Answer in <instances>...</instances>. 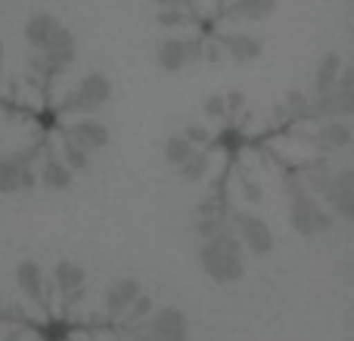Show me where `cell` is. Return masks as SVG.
<instances>
[{"label":"cell","instance_id":"1","mask_svg":"<svg viewBox=\"0 0 354 341\" xmlns=\"http://www.w3.org/2000/svg\"><path fill=\"white\" fill-rule=\"evenodd\" d=\"M199 267L212 276L214 282H236L245 273L243 261V242L236 239V233L227 226L218 236L205 239L199 245Z\"/></svg>","mask_w":354,"mask_h":341},{"label":"cell","instance_id":"2","mask_svg":"<svg viewBox=\"0 0 354 341\" xmlns=\"http://www.w3.org/2000/svg\"><path fill=\"white\" fill-rule=\"evenodd\" d=\"M289 220H292V230L299 236L311 239V236H320V233H330L333 230V214L330 208H324L311 193H301V195H292V205H289Z\"/></svg>","mask_w":354,"mask_h":341},{"label":"cell","instance_id":"3","mask_svg":"<svg viewBox=\"0 0 354 341\" xmlns=\"http://www.w3.org/2000/svg\"><path fill=\"white\" fill-rule=\"evenodd\" d=\"M230 230L236 233L243 249H249L255 257H264L274 251V230H270L268 220L258 217V214H236Z\"/></svg>","mask_w":354,"mask_h":341},{"label":"cell","instance_id":"4","mask_svg":"<svg viewBox=\"0 0 354 341\" xmlns=\"http://www.w3.org/2000/svg\"><path fill=\"white\" fill-rule=\"evenodd\" d=\"M112 97V81L100 72H91L81 78V84L68 93L66 99V109H75V112H93L100 106H106Z\"/></svg>","mask_w":354,"mask_h":341},{"label":"cell","instance_id":"5","mask_svg":"<svg viewBox=\"0 0 354 341\" xmlns=\"http://www.w3.org/2000/svg\"><path fill=\"white\" fill-rule=\"evenodd\" d=\"M147 332L156 341H187L189 326H187V317L177 307H162V311H153Z\"/></svg>","mask_w":354,"mask_h":341},{"label":"cell","instance_id":"6","mask_svg":"<svg viewBox=\"0 0 354 341\" xmlns=\"http://www.w3.org/2000/svg\"><path fill=\"white\" fill-rule=\"evenodd\" d=\"M66 137L75 143V146H81L87 155L97 153V149H106L109 146V128L100 121H93V118H81V121L68 124Z\"/></svg>","mask_w":354,"mask_h":341},{"label":"cell","instance_id":"7","mask_svg":"<svg viewBox=\"0 0 354 341\" xmlns=\"http://www.w3.org/2000/svg\"><path fill=\"white\" fill-rule=\"evenodd\" d=\"M324 195L330 199L333 211H336L339 217L351 220L354 217V174H351V168L333 174V183H330V189H326Z\"/></svg>","mask_w":354,"mask_h":341},{"label":"cell","instance_id":"8","mask_svg":"<svg viewBox=\"0 0 354 341\" xmlns=\"http://www.w3.org/2000/svg\"><path fill=\"white\" fill-rule=\"evenodd\" d=\"M218 41H221V47H224V56H230L233 62H255L258 56H261V50H264L261 37L245 35V31L221 35Z\"/></svg>","mask_w":354,"mask_h":341},{"label":"cell","instance_id":"9","mask_svg":"<svg viewBox=\"0 0 354 341\" xmlns=\"http://www.w3.org/2000/svg\"><path fill=\"white\" fill-rule=\"evenodd\" d=\"M84 280H87L84 267L75 264V261H59L56 270H53V282L59 286V292L66 295L68 301L81 298V292H84Z\"/></svg>","mask_w":354,"mask_h":341},{"label":"cell","instance_id":"10","mask_svg":"<svg viewBox=\"0 0 354 341\" xmlns=\"http://www.w3.org/2000/svg\"><path fill=\"white\" fill-rule=\"evenodd\" d=\"M28 165H31V155L28 153L0 155V193H3V195L19 193V180H22V170Z\"/></svg>","mask_w":354,"mask_h":341},{"label":"cell","instance_id":"11","mask_svg":"<svg viewBox=\"0 0 354 341\" xmlns=\"http://www.w3.org/2000/svg\"><path fill=\"white\" fill-rule=\"evenodd\" d=\"M137 295H140V282L137 280H118L112 289H106V311H109L112 317H122Z\"/></svg>","mask_w":354,"mask_h":341},{"label":"cell","instance_id":"12","mask_svg":"<svg viewBox=\"0 0 354 341\" xmlns=\"http://www.w3.org/2000/svg\"><path fill=\"white\" fill-rule=\"evenodd\" d=\"M16 282L25 292V298H31L35 304H44V273L35 261H22L16 267Z\"/></svg>","mask_w":354,"mask_h":341},{"label":"cell","instance_id":"13","mask_svg":"<svg viewBox=\"0 0 354 341\" xmlns=\"http://www.w3.org/2000/svg\"><path fill=\"white\" fill-rule=\"evenodd\" d=\"M56 19L50 16V12H37V16H31L28 19V25H25V41H28V47H35V50H47V43H50V37H53V31H56Z\"/></svg>","mask_w":354,"mask_h":341},{"label":"cell","instance_id":"14","mask_svg":"<svg viewBox=\"0 0 354 341\" xmlns=\"http://www.w3.org/2000/svg\"><path fill=\"white\" fill-rule=\"evenodd\" d=\"M351 124L348 121H324L320 124V130H317V137H314V140H317V146L320 149H345L351 143Z\"/></svg>","mask_w":354,"mask_h":341},{"label":"cell","instance_id":"15","mask_svg":"<svg viewBox=\"0 0 354 341\" xmlns=\"http://www.w3.org/2000/svg\"><path fill=\"white\" fill-rule=\"evenodd\" d=\"M156 59H159L162 72L174 75L180 68H187V53H183V37H165L156 50Z\"/></svg>","mask_w":354,"mask_h":341},{"label":"cell","instance_id":"16","mask_svg":"<svg viewBox=\"0 0 354 341\" xmlns=\"http://www.w3.org/2000/svg\"><path fill=\"white\" fill-rule=\"evenodd\" d=\"M342 56L339 53H326L324 59H320V66H317V78H314V93H330V90H336V81H339V75H342Z\"/></svg>","mask_w":354,"mask_h":341},{"label":"cell","instance_id":"17","mask_svg":"<svg viewBox=\"0 0 354 341\" xmlns=\"http://www.w3.org/2000/svg\"><path fill=\"white\" fill-rule=\"evenodd\" d=\"M75 180V174L66 168V162L56 159V155H50L47 162L41 165V183L47 189H53V193H62V189H68Z\"/></svg>","mask_w":354,"mask_h":341},{"label":"cell","instance_id":"18","mask_svg":"<svg viewBox=\"0 0 354 341\" xmlns=\"http://www.w3.org/2000/svg\"><path fill=\"white\" fill-rule=\"evenodd\" d=\"M274 10H277V0H233L230 3L233 19H245V22L268 19Z\"/></svg>","mask_w":354,"mask_h":341},{"label":"cell","instance_id":"19","mask_svg":"<svg viewBox=\"0 0 354 341\" xmlns=\"http://www.w3.org/2000/svg\"><path fill=\"white\" fill-rule=\"evenodd\" d=\"M301 183H305V189H314V193H326L333 183V168L326 165V162H311V165L305 168V177H301Z\"/></svg>","mask_w":354,"mask_h":341},{"label":"cell","instance_id":"20","mask_svg":"<svg viewBox=\"0 0 354 341\" xmlns=\"http://www.w3.org/2000/svg\"><path fill=\"white\" fill-rule=\"evenodd\" d=\"M208 168H212L208 155L205 153H193L180 168H177V174H180L187 183H199V180H205L208 177Z\"/></svg>","mask_w":354,"mask_h":341},{"label":"cell","instance_id":"21","mask_svg":"<svg viewBox=\"0 0 354 341\" xmlns=\"http://www.w3.org/2000/svg\"><path fill=\"white\" fill-rule=\"evenodd\" d=\"M193 153H196V149L189 146V143L183 140L180 134H171V137L165 140V162H168L171 168H180Z\"/></svg>","mask_w":354,"mask_h":341},{"label":"cell","instance_id":"22","mask_svg":"<svg viewBox=\"0 0 354 341\" xmlns=\"http://www.w3.org/2000/svg\"><path fill=\"white\" fill-rule=\"evenodd\" d=\"M59 149H62V162H66V168L72 170V174H75V170H87V168H91V155H87L81 146H75L68 137H62V146Z\"/></svg>","mask_w":354,"mask_h":341},{"label":"cell","instance_id":"23","mask_svg":"<svg viewBox=\"0 0 354 341\" xmlns=\"http://www.w3.org/2000/svg\"><path fill=\"white\" fill-rule=\"evenodd\" d=\"M308 103L311 99L305 97L301 90H289L286 99H283V112H286V118H295V121H308Z\"/></svg>","mask_w":354,"mask_h":341},{"label":"cell","instance_id":"24","mask_svg":"<svg viewBox=\"0 0 354 341\" xmlns=\"http://www.w3.org/2000/svg\"><path fill=\"white\" fill-rule=\"evenodd\" d=\"M187 22H189V16L180 6H168V10L156 12V25H159V28H183Z\"/></svg>","mask_w":354,"mask_h":341},{"label":"cell","instance_id":"25","mask_svg":"<svg viewBox=\"0 0 354 341\" xmlns=\"http://www.w3.org/2000/svg\"><path fill=\"white\" fill-rule=\"evenodd\" d=\"M196 236L202 239V242H205V239H212V236H218L221 230H227V217H196Z\"/></svg>","mask_w":354,"mask_h":341},{"label":"cell","instance_id":"26","mask_svg":"<svg viewBox=\"0 0 354 341\" xmlns=\"http://www.w3.org/2000/svg\"><path fill=\"white\" fill-rule=\"evenodd\" d=\"M156 311V304H153V298H149V295H137L134 301H131V307L124 313H128V323H140V320H147L149 313Z\"/></svg>","mask_w":354,"mask_h":341},{"label":"cell","instance_id":"27","mask_svg":"<svg viewBox=\"0 0 354 341\" xmlns=\"http://www.w3.org/2000/svg\"><path fill=\"white\" fill-rule=\"evenodd\" d=\"M202 115L214 118V121H227V106H224V93H208L202 99Z\"/></svg>","mask_w":354,"mask_h":341},{"label":"cell","instance_id":"28","mask_svg":"<svg viewBox=\"0 0 354 341\" xmlns=\"http://www.w3.org/2000/svg\"><path fill=\"white\" fill-rule=\"evenodd\" d=\"M180 137H183V140H187L189 143V146H208V143H212V130H208L205 128V124H187V128H183L180 130Z\"/></svg>","mask_w":354,"mask_h":341},{"label":"cell","instance_id":"29","mask_svg":"<svg viewBox=\"0 0 354 341\" xmlns=\"http://www.w3.org/2000/svg\"><path fill=\"white\" fill-rule=\"evenodd\" d=\"M202 59L212 62V66H218V62L224 59V47H221L218 37H212V41H202Z\"/></svg>","mask_w":354,"mask_h":341},{"label":"cell","instance_id":"30","mask_svg":"<svg viewBox=\"0 0 354 341\" xmlns=\"http://www.w3.org/2000/svg\"><path fill=\"white\" fill-rule=\"evenodd\" d=\"M224 106H227V118L239 115V112H243V106H245V93H243V90L224 93Z\"/></svg>","mask_w":354,"mask_h":341},{"label":"cell","instance_id":"31","mask_svg":"<svg viewBox=\"0 0 354 341\" xmlns=\"http://www.w3.org/2000/svg\"><path fill=\"white\" fill-rule=\"evenodd\" d=\"M183 53H187V66L202 62V37H183Z\"/></svg>","mask_w":354,"mask_h":341},{"label":"cell","instance_id":"32","mask_svg":"<svg viewBox=\"0 0 354 341\" xmlns=\"http://www.w3.org/2000/svg\"><path fill=\"white\" fill-rule=\"evenodd\" d=\"M243 195L252 202V205H261V199H264L261 183H258V180H243Z\"/></svg>","mask_w":354,"mask_h":341},{"label":"cell","instance_id":"33","mask_svg":"<svg viewBox=\"0 0 354 341\" xmlns=\"http://www.w3.org/2000/svg\"><path fill=\"white\" fill-rule=\"evenodd\" d=\"M153 3L159 6V10H168V6H180V10H183V6H189L193 0H153Z\"/></svg>","mask_w":354,"mask_h":341},{"label":"cell","instance_id":"34","mask_svg":"<svg viewBox=\"0 0 354 341\" xmlns=\"http://www.w3.org/2000/svg\"><path fill=\"white\" fill-rule=\"evenodd\" d=\"M131 341H156L153 335H149V332H137V335L134 338H131Z\"/></svg>","mask_w":354,"mask_h":341},{"label":"cell","instance_id":"35","mask_svg":"<svg viewBox=\"0 0 354 341\" xmlns=\"http://www.w3.org/2000/svg\"><path fill=\"white\" fill-rule=\"evenodd\" d=\"M19 335H22V332H19V329H12V332H10V335H6L3 341H19Z\"/></svg>","mask_w":354,"mask_h":341},{"label":"cell","instance_id":"36","mask_svg":"<svg viewBox=\"0 0 354 341\" xmlns=\"http://www.w3.org/2000/svg\"><path fill=\"white\" fill-rule=\"evenodd\" d=\"M0 72H3V41H0Z\"/></svg>","mask_w":354,"mask_h":341},{"label":"cell","instance_id":"37","mask_svg":"<svg viewBox=\"0 0 354 341\" xmlns=\"http://www.w3.org/2000/svg\"><path fill=\"white\" fill-rule=\"evenodd\" d=\"M214 3H218L221 10H224V6H230V0H214Z\"/></svg>","mask_w":354,"mask_h":341},{"label":"cell","instance_id":"38","mask_svg":"<svg viewBox=\"0 0 354 341\" xmlns=\"http://www.w3.org/2000/svg\"><path fill=\"white\" fill-rule=\"evenodd\" d=\"M112 341H131V338H124V335H115V338H112Z\"/></svg>","mask_w":354,"mask_h":341}]
</instances>
